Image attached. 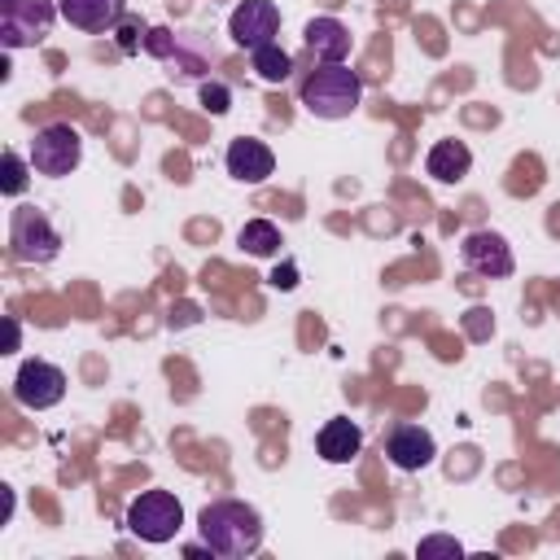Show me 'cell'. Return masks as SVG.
I'll return each instance as SVG.
<instances>
[{
    "label": "cell",
    "mask_w": 560,
    "mask_h": 560,
    "mask_svg": "<svg viewBox=\"0 0 560 560\" xmlns=\"http://www.w3.org/2000/svg\"><path fill=\"white\" fill-rule=\"evenodd\" d=\"M197 525H201V538L210 542V551H214V556H228V560L249 556V551H258V542H262V521H258V512H254L249 503H241V499L206 503L201 516H197Z\"/></svg>",
    "instance_id": "1"
},
{
    "label": "cell",
    "mask_w": 560,
    "mask_h": 560,
    "mask_svg": "<svg viewBox=\"0 0 560 560\" xmlns=\"http://www.w3.org/2000/svg\"><path fill=\"white\" fill-rule=\"evenodd\" d=\"M363 101V83L359 74L341 61V66H319L302 79V105L315 118H350Z\"/></svg>",
    "instance_id": "2"
},
{
    "label": "cell",
    "mask_w": 560,
    "mask_h": 560,
    "mask_svg": "<svg viewBox=\"0 0 560 560\" xmlns=\"http://www.w3.org/2000/svg\"><path fill=\"white\" fill-rule=\"evenodd\" d=\"M184 525V508L171 490H144L127 503V529L144 542H171Z\"/></svg>",
    "instance_id": "3"
},
{
    "label": "cell",
    "mask_w": 560,
    "mask_h": 560,
    "mask_svg": "<svg viewBox=\"0 0 560 560\" xmlns=\"http://www.w3.org/2000/svg\"><path fill=\"white\" fill-rule=\"evenodd\" d=\"M79 158H83V140L70 122H48L31 140V171H39V175L61 179L79 166Z\"/></svg>",
    "instance_id": "4"
},
{
    "label": "cell",
    "mask_w": 560,
    "mask_h": 560,
    "mask_svg": "<svg viewBox=\"0 0 560 560\" xmlns=\"http://www.w3.org/2000/svg\"><path fill=\"white\" fill-rule=\"evenodd\" d=\"M52 26V4L48 0H0V39L4 48H26L39 44Z\"/></svg>",
    "instance_id": "5"
},
{
    "label": "cell",
    "mask_w": 560,
    "mask_h": 560,
    "mask_svg": "<svg viewBox=\"0 0 560 560\" xmlns=\"http://www.w3.org/2000/svg\"><path fill=\"white\" fill-rule=\"evenodd\" d=\"M13 398L31 411H44V407H57L66 398V372L57 363H44V359H26L13 376Z\"/></svg>",
    "instance_id": "6"
},
{
    "label": "cell",
    "mask_w": 560,
    "mask_h": 560,
    "mask_svg": "<svg viewBox=\"0 0 560 560\" xmlns=\"http://www.w3.org/2000/svg\"><path fill=\"white\" fill-rule=\"evenodd\" d=\"M57 249H61V236L52 232V223L35 206H22L13 214V258L18 262H52Z\"/></svg>",
    "instance_id": "7"
},
{
    "label": "cell",
    "mask_w": 560,
    "mask_h": 560,
    "mask_svg": "<svg viewBox=\"0 0 560 560\" xmlns=\"http://www.w3.org/2000/svg\"><path fill=\"white\" fill-rule=\"evenodd\" d=\"M276 31H280V9L271 0H245L228 18V35L249 52L262 44H276Z\"/></svg>",
    "instance_id": "8"
},
{
    "label": "cell",
    "mask_w": 560,
    "mask_h": 560,
    "mask_svg": "<svg viewBox=\"0 0 560 560\" xmlns=\"http://www.w3.org/2000/svg\"><path fill=\"white\" fill-rule=\"evenodd\" d=\"M459 258L477 276H490V280L512 276V249H508V241L499 232H468L464 245H459Z\"/></svg>",
    "instance_id": "9"
},
{
    "label": "cell",
    "mask_w": 560,
    "mask_h": 560,
    "mask_svg": "<svg viewBox=\"0 0 560 560\" xmlns=\"http://www.w3.org/2000/svg\"><path fill=\"white\" fill-rule=\"evenodd\" d=\"M385 455L394 459V468L402 472H416V468H429L438 446H433V433L420 429V424H398L389 438H385Z\"/></svg>",
    "instance_id": "10"
},
{
    "label": "cell",
    "mask_w": 560,
    "mask_h": 560,
    "mask_svg": "<svg viewBox=\"0 0 560 560\" xmlns=\"http://www.w3.org/2000/svg\"><path fill=\"white\" fill-rule=\"evenodd\" d=\"M57 13L88 31V35H101V31H114L122 18H127V0H57Z\"/></svg>",
    "instance_id": "11"
},
{
    "label": "cell",
    "mask_w": 560,
    "mask_h": 560,
    "mask_svg": "<svg viewBox=\"0 0 560 560\" xmlns=\"http://www.w3.org/2000/svg\"><path fill=\"white\" fill-rule=\"evenodd\" d=\"M302 35H306L311 57H315V61H324V66H341V61L350 57V48H354L350 31H346L337 18H311Z\"/></svg>",
    "instance_id": "12"
},
{
    "label": "cell",
    "mask_w": 560,
    "mask_h": 560,
    "mask_svg": "<svg viewBox=\"0 0 560 560\" xmlns=\"http://www.w3.org/2000/svg\"><path fill=\"white\" fill-rule=\"evenodd\" d=\"M271 171H276V158H271V149H267L262 140L241 136V140L228 144V175H232V179H241V184H262Z\"/></svg>",
    "instance_id": "13"
},
{
    "label": "cell",
    "mask_w": 560,
    "mask_h": 560,
    "mask_svg": "<svg viewBox=\"0 0 560 560\" xmlns=\"http://www.w3.org/2000/svg\"><path fill=\"white\" fill-rule=\"evenodd\" d=\"M359 446H363V429H359L354 420H346V416H332V420L315 433V451H319L328 464H350V459L359 455Z\"/></svg>",
    "instance_id": "14"
},
{
    "label": "cell",
    "mask_w": 560,
    "mask_h": 560,
    "mask_svg": "<svg viewBox=\"0 0 560 560\" xmlns=\"http://www.w3.org/2000/svg\"><path fill=\"white\" fill-rule=\"evenodd\" d=\"M468 166H472V153H468L464 140H438V144L429 149V158H424V171H429L438 184H455V179H464Z\"/></svg>",
    "instance_id": "15"
},
{
    "label": "cell",
    "mask_w": 560,
    "mask_h": 560,
    "mask_svg": "<svg viewBox=\"0 0 560 560\" xmlns=\"http://www.w3.org/2000/svg\"><path fill=\"white\" fill-rule=\"evenodd\" d=\"M236 245H241L245 254H254V258H271V254L280 249V228L267 223V219H249V223L236 232Z\"/></svg>",
    "instance_id": "16"
},
{
    "label": "cell",
    "mask_w": 560,
    "mask_h": 560,
    "mask_svg": "<svg viewBox=\"0 0 560 560\" xmlns=\"http://www.w3.org/2000/svg\"><path fill=\"white\" fill-rule=\"evenodd\" d=\"M249 61H254L258 79H267V83H284V79L293 74V57H289L280 44H262V48H254Z\"/></svg>",
    "instance_id": "17"
},
{
    "label": "cell",
    "mask_w": 560,
    "mask_h": 560,
    "mask_svg": "<svg viewBox=\"0 0 560 560\" xmlns=\"http://www.w3.org/2000/svg\"><path fill=\"white\" fill-rule=\"evenodd\" d=\"M0 188H4V197H18L26 188V166H22V158L13 149H4V179H0Z\"/></svg>",
    "instance_id": "18"
},
{
    "label": "cell",
    "mask_w": 560,
    "mask_h": 560,
    "mask_svg": "<svg viewBox=\"0 0 560 560\" xmlns=\"http://www.w3.org/2000/svg\"><path fill=\"white\" fill-rule=\"evenodd\" d=\"M228 101H232V92L223 83H201V105L210 114H228Z\"/></svg>",
    "instance_id": "19"
},
{
    "label": "cell",
    "mask_w": 560,
    "mask_h": 560,
    "mask_svg": "<svg viewBox=\"0 0 560 560\" xmlns=\"http://www.w3.org/2000/svg\"><path fill=\"white\" fill-rule=\"evenodd\" d=\"M118 26H122V35H118V48H122V52H136L140 39H149V31H144L140 22H118Z\"/></svg>",
    "instance_id": "20"
},
{
    "label": "cell",
    "mask_w": 560,
    "mask_h": 560,
    "mask_svg": "<svg viewBox=\"0 0 560 560\" xmlns=\"http://www.w3.org/2000/svg\"><path fill=\"white\" fill-rule=\"evenodd\" d=\"M464 547L455 542V538H424L420 542V556H459Z\"/></svg>",
    "instance_id": "21"
},
{
    "label": "cell",
    "mask_w": 560,
    "mask_h": 560,
    "mask_svg": "<svg viewBox=\"0 0 560 560\" xmlns=\"http://www.w3.org/2000/svg\"><path fill=\"white\" fill-rule=\"evenodd\" d=\"M293 276H298L293 267H276V276H271V284H276V289H293V284H298Z\"/></svg>",
    "instance_id": "22"
}]
</instances>
